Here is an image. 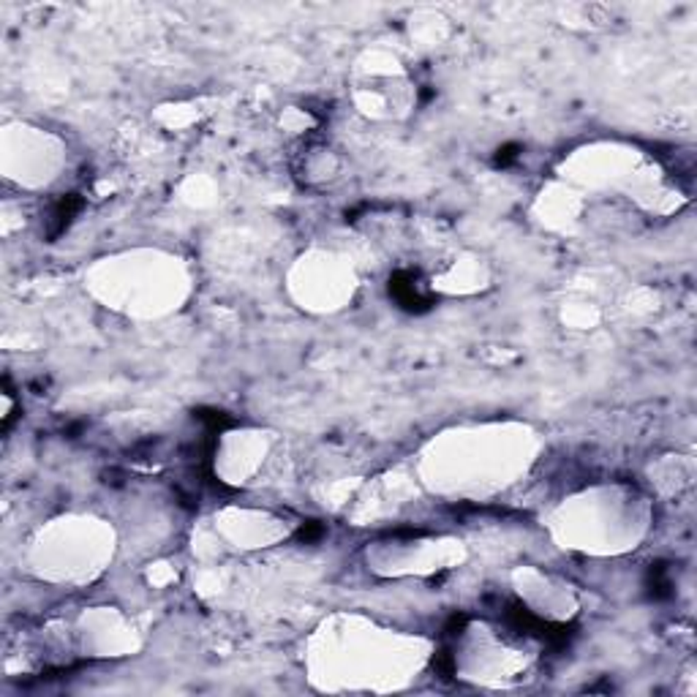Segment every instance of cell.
<instances>
[{
  "label": "cell",
  "mask_w": 697,
  "mask_h": 697,
  "mask_svg": "<svg viewBox=\"0 0 697 697\" xmlns=\"http://www.w3.org/2000/svg\"><path fill=\"white\" fill-rule=\"evenodd\" d=\"M390 292L395 295V300L403 305V308H423L428 305L426 295H423V287L417 284V275L409 272V270H400L390 278Z\"/></svg>",
  "instance_id": "obj_1"
}]
</instances>
